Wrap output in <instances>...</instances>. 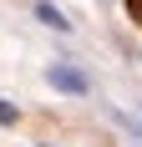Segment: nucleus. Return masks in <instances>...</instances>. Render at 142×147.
<instances>
[{"instance_id": "f257e3e1", "label": "nucleus", "mask_w": 142, "mask_h": 147, "mask_svg": "<svg viewBox=\"0 0 142 147\" xmlns=\"http://www.w3.org/2000/svg\"><path fill=\"white\" fill-rule=\"evenodd\" d=\"M51 81H56V86H66V91H86V81H81V76H76V71H61V66L51 71Z\"/></svg>"}, {"instance_id": "f03ea898", "label": "nucleus", "mask_w": 142, "mask_h": 147, "mask_svg": "<svg viewBox=\"0 0 142 147\" xmlns=\"http://www.w3.org/2000/svg\"><path fill=\"white\" fill-rule=\"evenodd\" d=\"M36 10H41V20H46V26H56V30H66V20H61V10H56V5H46V0H41Z\"/></svg>"}, {"instance_id": "7ed1b4c3", "label": "nucleus", "mask_w": 142, "mask_h": 147, "mask_svg": "<svg viewBox=\"0 0 142 147\" xmlns=\"http://www.w3.org/2000/svg\"><path fill=\"white\" fill-rule=\"evenodd\" d=\"M127 15H132V20L142 26V0H127Z\"/></svg>"}]
</instances>
